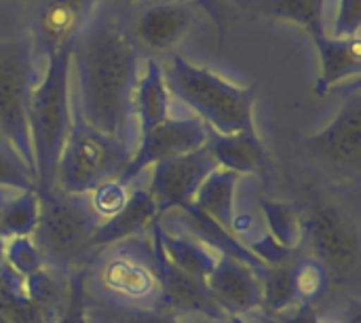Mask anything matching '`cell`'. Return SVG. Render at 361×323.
<instances>
[{
	"instance_id": "cell-1",
	"label": "cell",
	"mask_w": 361,
	"mask_h": 323,
	"mask_svg": "<svg viewBox=\"0 0 361 323\" xmlns=\"http://www.w3.org/2000/svg\"><path fill=\"white\" fill-rule=\"evenodd\" d=\"M110 13V4L99 0L72 44L70 68L76 74L74 102L85 123L129 144L133 91L140 78V49Z\"/></svg>"
},
{
	"instance_id": "cell-2",
	"label": "cell",
	"mask_w": 361,
	"mask_h": 323,
	"mask_svg": "<svg viewBox=\"0 0 361 323\" xmlns=\"http://www.w3.org/2000/svg\"><path fill=\"white\" fill-rule=\"evenodd\" d=\"M89 288L99 303L95 311H161V284L152 241L133 237L99 250L85 269V290Z\"/></svg>"
},
{
	"instance_id": "cell-3",
	"label": "cell",
	"mask_w": 361,
	"mask_h": 323,
	"mask_svg": "<svg viewBox=\"0 0 361 323\" xmlns=\"http://www.w3.org/2000/svg\"><path fill=\"white\" fill-rule=\"evenodd\" d=\"M70 70V49L49 55L44 76L30 93L27 131L34 154L36 195L55 188L57 163L72 127Z\"/></svg>"
},
{
	"instance_id": "cell-4",
	"label": "cell",
	"mask_w": 361,
	"mask_h": 323,
	"mask_svg": "<svg viewBox=\"0 0 361 323\" xmlns=\"http://www.w3.org/2000/svg\"><path fill=\"white\" fill-rule=\"evenodd\" d=\"M163 76L169 95H176L186 104L207 129L216 133L256 131L254 85H233L182 55L169 57L167 68H163Z\"/></svg>"
},
{
	"instance_id": "cell-5",
	"label": "cell",
	"mask_w": 361,
	"mask_h": 323,
	"mask_svg": "<svg viewBox=\"0 0 361 323\" xmlns=\"http://www.w3.org/2000/svg\"><path fill=\"white\" fill-rule=\"evenodd\" d=\"M38 203L40 209L32 241L44 267L68 279L93 260L91 239L104 220L93 212L89 195H66L53 188L38 195Z\"/></svg>"
},
{
	"instance_id": "cell-6",
	"label": "cell",
	"mask_w": 361,
	"mask_h": 323,
	"mask_svg": "<svg viewBox=\"0 0 361 323\" xmlns=\"http://www.w3.org/2000/svg\"><path fill=\"white\" fill-rule=\"evenodd\" d=\"M131 154L129 144L85 123L76 102H72V127L57 163L55 188L66 195H89L106 182H118Z\"/></svg>"
},
{
	"instance_id": "cell-7",
	"label": "cell",
	"mask_w": 361,
	"mask_h": 323,
	"mask_svg": "<svg viewBox=\"0 0 361 323\" xmlns=\"http://www.w3.org/2000/svg\"><path fill=\"white\" fill-rule=\"evenodd\" d=\"M34 38L0 40V135L15 148L25 167L34 171L27 131V104L34 89Z\"/></svg>"
},
{
	"instance_id": "cell-8",
	"label": "cell",
	"mask_w": 361,
	"mask_h": 323,
	"mask_svg": "<svg viewBox=\"0 0 361 323\" xmlns=\"http://www.w3.org/2000/svg\"><path fill=\"white\" fill-rule=\"evenodd\" d=\"M309 258L317 260L330 279H349L360 267V237L349 218L330 203H317L302 214V239Z\"/></svg>"
},
{
	"instance_id": "cell-9",
	"label": "cell",
	"mask_w": 361,
	"mask_h": 323,
	"mask_svg": "<svg viewBox=\"0 0 361 323\" xmlns=\"http://www.w3.org/2000/svg\"><path fill=\"white\" fill-rule=\"evenodd\" d=\"M159 224L161 218L150 226V241L161 284V311L184 323H216L226 319L228 315L214 303L207 286L184 275L167 260L159 239Z\"/></svg>"
},
{
	"instance_id": "cell-10",
	"label": "cell",
	"mask_w": 361,
	"mask_h": 323,
	"mask_svg": "<svg viewBox=\"0 0 361 323\" xmlns=\"http://www.w3.org/2000/svg\"><path fill=\"white\" fill-rule=\"evenodd\" d=\"M214 169H218V163L214 161L207 146H201L188 154L154 163L148 193L157 203L159 216H163L169 209L182 212L190 207L201 182Z\"/></svg>"
},
{
	"instance_id": "cell-11",
	"label": "cell",
	"mask_w": 361,
	"mask_h": 323,
	"mask_svg": "<svg viewBox=\"0 0 361 323\" xmlns=\"http://www.w3.org/2000/svg\"><path fill=\"white\" fill-rule=\"evenodd\" d=\"M207 140V127L197 118H167L152 129L142 133L140 146L133 150L131 161L121 176V184L129 186L148 165L188 154L201 146H205Z\"/></svg>"
},
{
	"instance_id": "cell-12",
	"label": "cell",
	"mask_w": 361,
	"mask_h": 323,
	"mask_svg": "<svg viewBox=\"0 0 361 323\" xmlns=\"http://www.w3.org/2000/svg\"><path fill=\"white\" fill-rule=\"evenodd\" d=\"M307 148L322 161L338 169H357L361 161V95H353L341 106L334 121L319 133L305 140Z\"/></svg>"
},
{
	"instance_id": "cell-13",
	"label": "cell",
	"mask_w": 361,
	"mask_h": 323,
	"mask_svg": "<svg viewBox=\"0 0 361 323\" xmlns=\"http://www.w3.org/2000/svg\"><path fill=\"white\" fill-rule=\"evenodd\" d=\"M99 0H40L36 13L34 51L44 57L57 51H72L80 30L91 19Z\"/></svg>"
},
{
	"instance_id": "cell-14",
	"label": "cell",
	"mask_w": 361,
	"mask_h": 323,
	"mask_svg": "<svg viewBox=\"0 0 361 323\" xmlns=\"http://www.w3.org/2000/svg\"><path fill=\"white\" fill-rule=\"evenodd\" d=\"M214 303L231 315H247L262 309V286L258 275L231 256H218L205 279Z\"/></svg>"
},
{
	"instance_id": "cell-15",
	"label": "cell",
	"mask_w": 361,
	"mask_h": 323,
	"mask_svg": "<svg viewBox=\"0 0 361 323\" xmlns=\"http://www.w3.org/2000/svg\"><path fill=\"white\" fill-rule=\"evenodd\" d=\"M195 11L180 0H161L146 6L133 21L131 40L137 49L163 53L176 47L192 28Z\"/></svg>"
},
{
	"instance_id": "cell-16",
	"label": "cell",
	"mask_w": 361,
	"mask_h": 323,
	"mask_svg": "<svg viewBox=\"0 0 361 323\" xmlns=\"http://www.w3.org/2000/svg\"><path fill=\"white\" fill-rule=\"evenodd\" d=\"M161 216H159L157 203L150 197L148 188H137L127 197V203L123 205V209L118 214H114L112 218L104 220L97 226V231L91 239V248L97 254L104 248H110L114 243L140 237Z\"/></svg>"
},
{
	"instance_id": "cell-17",
	"label": "cell",
	"mask_w": 361,
	"mask_h": 323,
	"mask_svg": "<svg viewBox=\"0 0 361 323\" xmlns=\"http://www.w3.org/2000/svg\"><path fill=\"white\" fill-rule=\"evenodd\" d=\"M205 146L222 169H231L239 176H262L267 169V150L260 142L258 131L216 133L207 129Z\"/></svg>"
},
{
	"instance_id": "cell-18",
	"label": "cell",
	"mask_w": 361,
	"mask_h": 323,
	"mask_svg": "<svg viewBox=\"0 0 361 323\" xmlns=\"http://www.w3.org/2000/svg\"><path fill=\"white\" fill-rule=\"evenodd\" d=\"M313 42L319 55V78L315 83V93L319 97L332 93V89L347 78H355V80L360 78V38H334L330 34H324Z\"/></svg>"
},
{
	"instance_id": "cell-19",
	"label": "cell",
	"mask_w": 361,
	"mask_h": 323,
	"mask_svg": "<svg viewBox=\"0 0 361 323\" xmlns=\"http://www.w3.org/2000/svg\"><path fill=\"white\" fill-rule=\"evenodd\" d=\"M133 114L140 118L142 133L169 118V91L163 76V66L157 59L146 61L144 74L133 91Z\"/></svg>"
},
{
	"instance_id": "cell-20",
	"label": "cell",
	"mask_w": 361,
	"mask_h": 323,
	"mask_svg": "<svg viewBox=\"0 0 361 323\" xmlns=\"http://www.w3.org/2000/svg\"><path fill=\"white\" fill-rule=\"evenodd\" d=\"M241 176L231 171V169H214L199 186L192 205L212 218L216 224L226 228L231 233V222L235 216V190L239 184Z\"/></svg>"
},
{
	"instance_id": "cell-21",
	"label": "cell",
	"mask_w": 361,
	"mask_h": 323,
	"mask_svg": "<svg viewBox=\"0 0 361 323\" xmlns=\"http://www.w3.org/2000/svg\"><path fill=\"white\" fill-rule=\"evenodd\" d=\"M159 239H161L163 254L178 271L205 284L207 275L212 273L218 260V256L209 252V248L195 241L192 237L171 235L163 224H159Z\"/></svg>"
},
{
	"instance_id": "cell-22",
	"label": "cell",
	"mask_w": 361,
	"mask_h": 323,
	"mask_svg": "<svg viewBox=\"0 0 361 323\" xmlns=\"http://www.w3.org/2000/svg\"><path fill=\"white\" fill-rule=\"evenodd\" d=\"M59 317L40 309L25 292V281L6 264L0 269V323H57Z\"/></svg>"
},
{
	"instance_id": "cell-23",
	"label": "cell",
	"mask_w": 361,
	"mask_h": 323,
	"mask_svg": "<svg viewBox=\"0 0 361 323\" xmlns=\"http://www.w3.org/2000/svg\"><path fill=\"white\" fill-rule=\"evenodd\" d=\"M247 4L260 15L302 28L313 40L328 34L326 0H247Z\"/></svg>"
},
{
	"instance_id": "cell-24",
	"label": "cell",
	"mask_w": 361,
	"mask_h": 323,
	"mask_svg": "<svg viewBox=\"0 0 361 323\" xmlns=\"http://www.w3.org/2000/svg\"><path fill=\"white\" fill-rule=\"evenodd\" d=\"M298 258L286 264L269 267L258 279L262 286V309L271 313H286L292 307H296L298 294H296V284H294V264Z\"/></svg>"
},
{
	"instance_id": "cell-25",
	"label": "cell",
	"mask_w": 361,
	"mask_h": 323,
	"mask_svg": "<svg viewBox=\"0 0 361 323\" xmlns=\"http://www.w3.org/2000/svg\"><path fill=\"white\" fill-rule=\"evenodd\" d=\"M269 235L283 248L296 250L302 239V214L298 205L288 201H260Z\"/></svg>"
},
{
	"instance_id": "cell-26",
	"label": "cell",
	"mask_w": 361,
	"mask_h": 323,
	"mask_svg": "<svg viewBox=\"0 0 361 323\" xmlns=\"http://www.w3.org/2000/svg\"><path fill=\"white\" fill-rule=\"evenodd\" d=\"M38 195L21 193L19 197H8L0 216V237H32L38 222Z\"/></svg>"
},
{
	"instance_id": "cell-27",
	"label": "cell",
	"mask_w": 361,
	"mask_h": 323,
	"mask_svg": "<svg viewBox=\"0 0 361 323\" xmlns=\"http://www.w3.org/2000/svg\"><path fill=\"white\" fill-rule=\"evenodd\" d=\"M0 186L15 188L19 193H36V178L2 135H0Z\"/></svg>"
},
{
	"instance_id": "cell-28",
	"label": "cell",
	"mask_w": 361,
	"mask_h": 323,
	"mask_svg": "<svg viewBox=\"0 0 361 323\" xmlns=\"http://www.w3.org/2000/svg\"><path fill=\"white\" fill-rule=\"evenodd\" d=\"M4 264L19 277H30L38 273L44 262L32 241V237H11L4 239Z\"/></svg>"
},
{
	"instance_id": "cell-29",
	"label": "cell",
	"mask_w": 361,
	"mask_h": 323,
	"mask_svg": "<svg viewBox=\"0 0 361 323\" xmlns=\"http://www.w3.org/2000/svg\"><path fill=\"white\" fill-rule=\"evenodd\" d=\"M294 284L298 300L311 303L326 292L330 284V273L313 258H298L294 264Z\"/></svg>"
},
{
	"instance_id": "cell-30",
	"label": "cell",
	"mask_w": 361,
	"mask_h": 323,
	"mask_svg": "<svg viewBox=\"0 0 361 323\" xmlns=\"http://www.w3.org/2000/svg\"><path fill=\"white\" fill-rule=\"evenodd\" d=\"M127 186H123L121 182H106L102 186H97L93 193H89V201L93 212L97 214V218L108 220L114 214H118L123 209V205L127 203Z\"/></svg>"
},
{
	"instance_id": "cell-31",
	"label": "cell",
	"mask_w": 361,
	"mask_h": 323,
	"mask_svg": "<svg viewBox=\"0 0 361 323\" xmlns=\"http://www.w3.org/2000/svg\"><path fill=\"white\" fill-rule=\"evenodd\" d=\"M57 323H89L85 305V269L74 271L68 277V296Z\"/></svg>"
},
{
	"instance_id": "cell-32",
	"label": "cell",
	"mask_w": 361,
	"mask_h": 323,
	"mask_svg": "<svg viewBox=\"0 0 361 323\" xmlns=\"http://www.w3.org/2000/svg\"><path fill=\"white\" fill-rule=\"evenodd\" d=\"M361 0H341L334 15V38H360Z\"/></svg>"
},
{
	"instance_id": "cell-33",
	"label": "cell",
	"mask_w": 361,
	"mask_h": 323,
	"mask_svg": "<svg viewBox=\"0 0 361 323\" xmlns=\"http://www.w3.org/2000/svg\"><path fill=\"white\" fill-rule=\"evenodd\" d=\"M87 317H110L108 323H184L163 311H133V313H108L87 309Z\"/></svg>"
},
{
	"instance_id": "cell-34",
	"label": "cell",
	"mask_w": 361,
	"mask_h": 323,
	"mask_svg": "<svg viewBox=\"0 0 361 323\" xmlns=\"http://www.w3.org/2000/svg\"><path fill=\"white\" fill-rule=\"evenodd\" d=\"M216 323H283V322H279V319H275V317L267 315V313H264V309H260V311H254V313H247V315H231V317H226V319H222V322H216Z\"/></svg>"
},
{
	"instance_id": "cell-35",
	"label": "cell",
	"mask_w": 361,
	"mask_h": 323,
	"mask_svg": "<svg viewBox=\"0 0 361 323\" xmlns=\"http://www.w3.org/2000/svg\"><path fill=\"white\" fill-rule=\"evenodd\" d=\"M254 226V218L250 214H235L233 216V222H231V235H245L250 233Z\"/></svg>"
},
{
	"instance_id": "cell-36",
	"label": "cell",
	"mask_w": 361,
	"mask_h": 323,
	"mask_svg": "<svg viewBox=\"0 0 361 323\" xmlns=\"http://www.w3.org/2000/svg\"><path fill=\"white\" fill-rule=\"evenodd\" d=\"M197 2H199V4H203V6H205V8H207L209 13H214V19H216V21L220 23L218 15H216V11H214V4H212V0H197Z\"/></svg>"
},
{
	"instance_id": "cell-37",
	"label": "cell",
	"mask_w": 361,
	"mask_h": 323,
	"mask_svg": "<svg viewBox=\"0 0 361 323\" xmlns=\"http://www.w3.org/2000/svg\"><path fill=\"white\" fill-rule=\"evenodd\" d=\"M2 264H4V239L0 237V269H2Z\"/></svg>"
},
{
	"instance_id": "cell-38",
	"label": "cell",
	"mask_w": 361,
	"mask_h": 323,
	"mask_svg": "<svg viewBox=\"0 0 361 323\" xmlns=\"http://www.w3.org/2000/svg\"><path fill=\"white\" fill-rule=\"evenodd\" d=\"M114 2H121V4H140V2H150V0H114Z\"/></svg>"
},
{
	"instance_id": "cell-39",
	"label": "cell",
	"mask_w": 361,
	"mask_h": 323,
	"mask_svg": "<svg viewBox=\"0 0 361 323\" xmlns=\"http://www.w3.org/2000/svg\"><path fill=\"white\" fill-rule=\"evenodd\" d=\"M6 199H8V197H6L4 193H0V216H2V209H4V203H6Z\"/></svg>"
}]
</instances>
